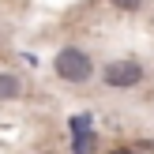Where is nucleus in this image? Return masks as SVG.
Returning a JSON list of instances; mask_svg holds the SVG:
<instances>
[{
  "label": "nucleus",
  "instance_id": "1",
  "mask_svg": "<svg viewBox=\"0 0 154 154\" xmlns=\"http://www.w3.org/2000/svg\"><path fill=\"white\" fill-rule=\"evenodd\" d=\"M57 75L60 79H68V83H83V79H90V57L83 49H60L57 53Z\"/></svg>",
  "mask_w": 154,
  "mask_h": 154
},
{
  "label": "nucleus",
  "instance_id": "2",
  "mask_svg": "<svg viewBox=\"0 0 154 154\" xmlns=\"http://www.w3.org/2000/svg\"><path fill=\"white\" fill-rule=\"evenodd\" d=\"M102 79H105V87H113V90H132L135 83L143 79V64L139 60H113V64H105Z\"/></svg>",
  "mask_w": 154,
  "mask_h": 154
},
{
  "label": "nucleus",
  "instance_id": "3",
  "mask_svg": "<svg viewBox=\"0 0 154 154\" xmlns=\"http://www.w3.org/2000/svg\"><path fill=\"white\" fill-rule=\"evenodd\" d=\"M8 98H19V79L15 75H0V102Z\"/></svg>",
  "mask_w": 154,
  "mask_h": 154
},
{
  "label": "nucleus",
  "instance_id": "4",
  "mask_svg": "<svg viewBox=\"0 0 154 154\" xmlns=\"http://www.w3.org/2000/svg\"><path fill=\"white\" fill-rule=\"evenodd\" d=\"M94 132H83V135H75V154H94Z\"/></svg>",
  "mask_w": 154,
  "mask_h": 154
},
{
  "label": "nucleus",
  "instance_id": "5",
  "mask_svg": "<svg viewBox=\"0 0 154 154\" xmlns=\"http://www.w3.org/2000/svg\"><path fill=\"white\" fill-rule=\"evenodd\" d=\"M83 132H90V117H87V113L72 117V135H83Z\"/></svg>",
  "mask_w": 154,
  "mask_h": 154
},
{
  "label": "nucleus",
  "instance_id": "6",
  "mask_svg": "<svg viewBox=\"0 0 154 154\" xmlns=\"http://www.w3.org/2000/svg\"><path fill=\"white\" fill-rule=\"evenodd\" d=\"M113 8H117V11H139L143 8V0H109Z\"/></svg>",
  "mask_w": 154,
  "mask_h": 154
},
{
  "label": "nucleus",
  "instance_id": "7",
  "mask_svg": "<svg viewBox=\"0 0 154 154\" xmlns=\"http://www.w3.org/2000/svg\"><path fill=\"white\" fill-rule=\"evenodd\" d=\"M113 154H132V150H124V147H117V150H113Z\"/></svg>",
  "mask_w": 154,
  "mask_h": 154
}]
</instances>
